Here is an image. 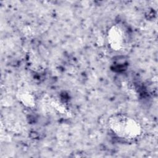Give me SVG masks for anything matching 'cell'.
<instances>
[{
  "label": "cell",
  "mask_w": 158,
  "mask_h": 158,
  "mask_svg": "<svg viewBox=\"0 0 158 158\" xmlns=\"http://www.w3.org/2000/svg\"><path fill=\"white\" fill-rule=\"evenodd\" d=\"M110 130L118 138L133 140L141 135V128L138 122L127 115L117 114L109 119Z\"/></svg>",
  "instance_id": "6da1fadb"
},
{
  "label": "cell",
  "mask_w": 158,
  "mask_h": 158,
  "mask_svg": "<svg viewBox=\"0 0 158 158\" xmlns=\"http://www.w3.org/2000/svg\"><path fill=\"white\" fill-rule=\"evenodd\" d=\"M108 41L114 50H120L125 44V33L118 26H113L108 32Z\"/></svg>",
  "instance_id": "7a4b0ae2"
}]
</instances>
